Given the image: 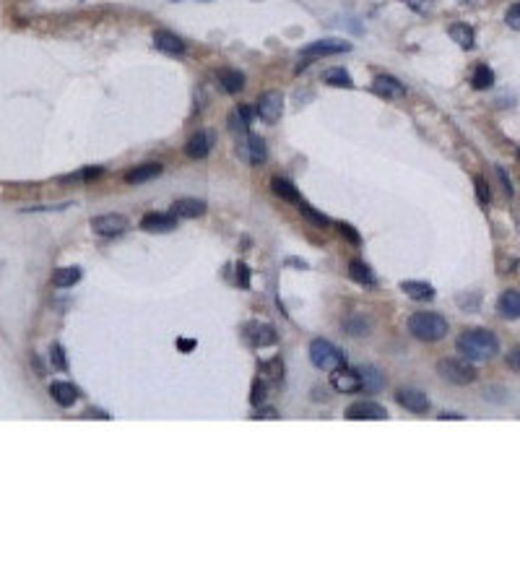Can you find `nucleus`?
Here are the masks:
<instances>
[{
    "mask_svg": "<svg viewBox=\"0 0 520 588\" xmlns=\"http://www.w3.org/2000/svg\"><path fill=\"white\" fill-rule=\"evenodd\" d=\"M219 83L224 86V92L227 94H239L245 89V76L239 74V71L224 68V71H219Z\"/></svg>",
    "mask_w": 520,
    "mask_h": 588,
    "instance_id": "b1692460",
    "label": "nucleus"
},
{
    "mask_svg": "<svg viewBox=\"0 0 520 588\" xmlns=\"http://www.w3.org/2000/svg\"><path fill=\"white\" fill-rule=\"evenodd\" d=\"M50 362H52V368L55 370H68V359H65V351L60 344H52V346H50Z\"/></svg>",
    "mask_w": 520,
    "mask_h": 588,
    "instance_id": "c756f323",
    "label": "nucleus"
},
{
    "mask_svg": "<svg viewBox=\"0 0 520 588\" xmlns=\"http://www.w3.org/2000/svg\"><path fill=\"white\" fill-rule=\"evenodd\" d=\"M242 157L250 162V164H263L268 159V148H265V141L260 136H247L245 146H242Z\"/></svg>",
    "mask_w": 520,
    "mask_h": 588,
    "instance_id": "f3484780",
    "label": "nucleus"
},
{
    "mask_svg": "<svg viewBox=\"0 0 520 588\" xmlns=\"http://www.w3.org/2000/svg\"><path fill=\"white\" fill-rule=\"evenodd\" d=\"M447 34H450V39H453V42H458V45L463 47V50H471V47H474L476 34H474V29L468 27V24H453V27L447 29Z\"/></svg>",
    "mask_w": 520,
    "mask_h": 588,
    "instance_id": "a878e982",
    "label": "nucleus"
},
{
    "mask_svg": "<svg viewBox=\"0 0 520 588\" xmlns=\"http://www.w3.org/2000/svg\"><path fill=\"white\" fill-rule=\"evenodd\" d=\"M265 393H268L265 383H263V380H255V383H253V396H250V404L260 406L265 401Z\"/></svg>",
    "mask_w": 520,
    "mask_h": 588,
    "instance_id": "2f4dec72",
    "label": "nucleus"
},
{
    "mask_svg": "<svg viewBox=\"0 0 520 588\" xmlns=\"http://www.w3.org/2000/svg\"><path fill=\"white\" fill-rule=\"evenodd\" d=\"M247 336H250V341L255 346H271V344H276V331L274 326H268V323H253V326H247Z\"/></svg>",
    "mask_w": 520,
    "mask_h": 588,
    "instance_id": "412c9836",
    "label": "nucleus"
},
{
    "mask_svg": "<svg viewBox=\"0 0 520 588\" xmlns=\"http://www.w3.org/2000/svg\"><path fill=\"white\" fill-rule=\"evenodd\" d=\"M372 89L383 99H403L406 97V86L393 76H377L372 81Z\"/></svg>",
    "mask_w": 520,
    "mask_h": 588,
    "instance_id": "f8f14e48",
    "label": "nucleus"
},
{
    "mask_svg": "<svg viewBox=\"0 0 520 588\" xmlns=\"http://www.w3.org/2000/svg\"><path fill=\"white\" fill-rule=\"evenodd\" d=\"M141 230L148 232V234H167V232L177 230V216L174 214H146L141 219Z\"/></svg>",
    "mask_w": 520,
    "mask_h": 588,
    "instance_id": "1a4fd4ad",
    "label": "nucleus"
},
{
    "mask_svg": "<svg viewBox=\"0 0 520 588\" xmlns=\"http://www.w3.org/2000/svg\"><path fill=\"white\" fill-rule=\"evenodd\" d=\"M330 386H333V391H338V393H354V391L362 388V377H359V372H354V370H349L346 365H344V368L333 370Z\"/></svg>",
    "mask_w": 520,
    "mask_h": 588,
    "instance_id": "9d476101",
    "label": "nucleus"
},
{
    "mask_svg": "<svg viewBox=\"0 0 520 588\" xmlns=\"http://www.w3.org/2000/svg\"><path fill=\"white\" fill-rule=\"evenodd\" d=\"M174 3H177V0H174Z\"/></svg>",
    "mask_w": 520,
    "mask_h": 588,
    "instance_id": "de8ad7c7",
    "label": "nucleus"
},
{
    "mask_svg": "<svg viewBox=\"0 0 520 588\" xmlns=\"http://www.w3.org/2000/svg\"><path fill=\"white\" fill-rule=\"evenodd\" d=\"M237 281L245 286V289L250 286V268H247L245 263H239V266H237Z\"/></svg>",
    "mask_w": 520,
    "mask_h": 588,
    "instance_id": "58836bf2",
    "label": "nucleus"
},
{
    "mask_svg": "<svg viewBox=\"0 0 520 588\" xmlns=\"http://www.w3.org/2000/svg\"><path fill=\"white\" fill-rule=\"evenodd\" d=\"M351 45L349 42H338V39H318V42H310V45L302 50V57L310 60V57H325V55H341V52H349Z\"/></svg>",
    "mask_w": 520,
    "mask_h": 588,
    "instance_id": "0eeeda50",
    "label": "nucleus"
},
{
    "mask_svg": "<svg viewBox=\"0 0 520 588\" xmlns=\"http://www.w3.org/2000/svg\"><path fill=\"white\" fill-rule=\"evenodd\" d=\"M83 416H86V419H94V416H97V419H110V416H107L104 412H86Z\"/></svg>",
    "mask_w": 520,
    "mask_h": 588,
    "instance_id": "37998d69",
    "label": "nucleus"
},
{
    "mask_svg": "<svg viewBox=\"0 0 520 588\" xmlns=\"http://www.w3.org/2000/svg\"><path fill=\"white\" fill-rule=\"evenodd\" d=\"M346 328L351 331V336H367V328H370V323H367L365 318H351V321L346 323Z\"/></svg>",
    "mask_w": 520,
    "mask_h": 588,
    "instance_id": "473e14b6",
    "label": "nucleus"
},
{
    "mask_svg": "<svg viewBox=\"0 0 520 588\" xmlns=\"http://www.w3.org/2000/svg\"><path fill=\"white\" fill-rule=\"evenodd\" d=\"M177 346H180L183 351H192V349H195V341H183V339H180V341H177Z\"/></svg>",
    "mask_w": 520,
    "mask_h": 588,
    "instance_id": "79ce46f5",
    "label": "nucleus"
},
{
    "mask_svg": "<svg viewBox=\"0 0 520 588\" xmlns=\"http://www.w3.org/2000/svg\"><path fill=\"white\" fill-rule=\"evenodd\" d=\"M154 47L164 55H185V42L167 29H159L154 34Z\"/></svg>",
    "mask_w": 520,
    "mask_h": 588,
    "instance_id": "4468645a",
    "label": "nucleus"
},
{
    "mask_svg": "<svg viewBox=\"0 0 520 588\" xmlns=\"http://www.w3.org/2000/svg\"><path fill=\"white\" fill-rule=\"evenodd\" d=\"M162 172H164V167L159 164V162H148V164L133 167L128 175H125V183H128V185L148 183V180H154V177H159Z\"/></svg>",
    "mask_w": 520,
    "mask_h": 588,
    "instance_id": "a211bd4d",
    "label": "nucleus"
},
{
    "mask_svg": "<svg viewBox=\"0 0 520 588\" xmlns=\"http://www.w3.org/2000/svg\"><path fill=\"white\" fill-rule=\"evenodd\" d=\"M406 6H411V8L416 10V13H427L429 10V0H403Z\"/></svg>",
    "mask_w": 520,
    "mask_h": 588,
    "instance_id": "ea45409f",
    "label": "nucleus"
},
{
    "mask_svg": "<svg viewBox=\"0 0 520 588\" xmlns=\"http://www.w3.org/2000/svg\"><path fill=\"white\" fill-rule=\"evenodd\" d=\"M456 346L468 362H486L500 351V341L486 328H471V331L461 333Z\"/></svg>",
    "mask_w": 520,
    "mask_h": 588,
    "instance_id": "f257e3e1",
    "label": "nucleus"
},
{
    "mask_svg": "<svg viewBox=\"0 0 520 588\" xmlns=\"http://www.w3.org/2000/svg\"><path fill=\"white\" fill-rule=\"evenodd\" d=\"M325 83L328 86H336V89H351L354 86V78L349 76V71H344V68H330V71H325Z\"/></svg>",
    "mask_w": 520,
    "mask_h": 588,
    "instance_id": "cd10ccee",
    "label": "nucleus"
},
{
    "mask_svg": "<svg viewBox=\"0 0 520 588\" xmlns=\"http://www.w3.org/2000/svg\"><path fill=\"white\" fill-rule=\"evenodd\" d=\"M401 292H406V297L416 300V302L435 300V286L427 284V281H401Z\"/></svg>",
    "mask_w": 520,
    "mask_h": 588,
    "instance_id": "aec40b11",
    "label": "nucleus"
},
{
    "mask_svg": "<svg viewBox=\"0 0 520 588\" xmlns=\"http://www.w3.org/2000/svg\"><path fill=\"white\" fill-rule=\"evenodd\" d=\"M437 372L447 383H456V386H468L476 380V370L474 365H468V359H440Z\"/></svg>",
    "mask_w": 520,
    "mask_h": 588,
    "instance_id": "20e7f679",
    "label": "nucleus"
},
{
    "mask_svg": "<svg viewBox=\"0 0 520 588\" xmlns=\"http://www.w3.org/2000/svg\"><path fill=\"white\" fill-rule=\"evenodd\" d=\"M211 148H213V136H211L209 130H198V133L185 144V154L190 159H206L211 154Z\"/></svg>",
    "mask_w": 520,
    "mask_h": 588,
    "instance_id": "ddd939ff",
    "label": "nucleus"
},
{
    "mask_svg": "<svg viewBox=\"0 0 520 588\" xmlns=\"http://www.w3.org/2000/svg\"><path fill=\"white\" fill-rule=\"evenodd\" d=\"M229 125H232V130H234V133H247V125H250V122H247L245 118H242V115H239V112H232V115H229Z\"/></svg>",
    "mask_w": 520,
    "mask_h": 588,
    "instance_id": "e433bc0d",
    "label": "nucleus"
},
{
    "mask_svg": "<svg viewBox=\"0 0 520 588\" xmlns=\"http://www.w3.org/2000/svg\"><path fill=\"white\" fill-rule=\"evenodd\" d=\"M255 112L265 120V122H276L283 112V97L279 92L260 94V99H258V104H255Z\"/></svg>",
    "mask_w": 520,
    "mask_h": 588,
    "instance_id": "6e6552de",
    "label": "nucleus"
},
{
    "mask_svg": "<svg viewBox=\"0 0 520 588\" xmlns=\"http://www.w3.org/2000/svg\"><path fill=\"white\" fill-rule=\"evenodd\" d=\"M471 83H474V89H479V92H484V89H489L494 83V71L489 68V65H476L474 68V76H471Z\"/></svg>",
    "mask_w": 520,
    "mask_h": 588,
    "instance_id": "c85d7f7f",
    "label": "nucleus"
},
{
    "mask_svg": "<svg viewBox=\"0 0 520 588\" xmlns=\"http://www.w3.org/2000/svg\"><path fill=\"white\" fill-rule=\"evenodd\" d=\"M507 365H510L512 370H518V372H520V349H515V351H510V354H507Z\"/></svg>",
    "mask_w": 520,
    "mask_h": 588,
    "instance_id": "a19ab883",
    "label": "nucleus"
},
{
    "mask_svg": "<svg viewBox=\"0 0 520 588\" xmlns=\"http://www.w3.org/2000/svg\"><path fill=\"white\" fill-rule=\"evenodd\" d=\"M99 175H101V167H86V169H81L78 175L65 177V183H68V180H86V183H89V180H97Z\"/></svg>",
    "mask_w": 520,
    "mask_h": 588,
    "instance_id": "72a5a7b5",
    "label": "nucleus"
},
{
    "mask_svg": "<svg viewBox=\"0 0 520 588\" xmlns=\"http://www.w3.org/2000/svg\"><path fill=\"white\" fill-rule=\"evenodd\" d=\"M346 419H351V422H362V419L383 422V419H388V412L377 401H356L346 409Z\"/></svg>",
    "mask_w": 520,
    "mask_h": 588,
    "instance_id": "423d86ee",
    "label": "nucleus"
},
{
    "mask_svg": "<svg viewBox=\"0 0 520 588\" xmlns=\"http://www.w3.org/2000/svg\"><path fill=\"white\" fill-rule=\"evenodd\" d=\"M440 419H463V416H461V414H442V416H440Z\"/></svg>",
    "mask_w": 520,
    "mask_h": 588,
    "instance_id": "a18cd8bd",
    "label": "nucleus"
},
{
    "mask_svg": "<svg viewBox=\"0 0 520 588\" xmlns=\"http://www.w3.org/2000/svg\"><path fill=\"white\" fill-rule=\"evenodd\" d=\"M172 214L177 219H198L206 214V203L198 198H177L172 203Z\"/></svg>",
    "mask_w": 520,
    "mask_h": 588,
    "instance_id": "dca6fc26",
    "label": "nucleus"
},
{
    "mask_svg": "<svg viewBox=\"0 0 520 588\" xmlns=\"http://www.w3.org/2000/svg\"><path fill=\"white\" fill-rule=\"evenodd\" d=\"M505 21H507V27H510V29L520 31V3H515V6H510V8H507V13H505Z\"/></svg>",
    "mask_w": 520,
    "mask_h": 588,
    "instance_id": "f704fd0d",
    "label": "nucleus"
},
{
    "mask_svg": "<svg viewBox=\"0 0 520 588\" xmlns=\"http://www.w3.org/2000/svg\"><path fill=\"white\" fill-rule=\"evenodd\" d=\"M409 331L419 341L435 344L447 336V321L437 313H414L409 318Z\"/></svg>",
    "mask_w": 520,
    "mask_h": 588,
    "instance_id": "f03ea898",
    "label": "nucleus"
},
{
    "mask_svg": "<svg viewBox=\"0 0 520 588\" xmlns=\"http://www.w3.org/2000/svg\"><path fill=\"white\" fill-rule=\"evenodd\" d=\"M338 232H341V237H346L349 242H351V245H359V242H362V237H359V232H356L354 227H351V224H344V221H341V224H338Z\"/></svg>",
    "mask_w": 520,
    "mask_h": 588,
    "instance_id": "c9c22d12",
    "label": "nucleus"
},
{
    "mask_svg": "<svg viewBox=\"0 0 520 588\" xmlns=\"http://www.w3.org/2000/svg\"><path fill=\"white\" fill-rule=\"evenodd\" d=\"M271 188H274V193L279 195V198H283V201H289V203H300L302 201L300 190H297L289 180H283V177H274V180H271Z\"/></svg>",
    "mask_w": 520,
    "mask_h": 588,
    "instance_id": "bb28decb",
    "label": "nucleus"
},
{
    "mask_svg": "<svg viewBox=\"0 0 520 588\" xmlns=\"http://www.w3.org/2000/svg\"><path fill=\"white\" fill-rule=\"evenodd\" d=\"M297 206H300V211L304 214V216H307V219L312 221V224H318V227H328V216H323V214H318L315 211V209H312V206H307V203H297Z\"/></svg>",
    "mask_w": 520,
    "mask_h": 588,
    "instance_id": "7c9ffc66",
    "label": "nucleus"
},
{
    "mask_svg": "<svg viewBox=\"0 0 520 588\" xmlns=\"http://www.w3.org/2000/svg\"><path fill=\"white\" fill-rule=\"evenodd\" d=\"M359 377H362V388H365L367 393H380V391L385 388V375L377 368H374V365H367V368H362Z\"/></svg>",
    "mask_w": 520,
    "mask_h": 588,
    "instance_id": "4be33fe9",
    "label": "nucleus"
},
{
    "mask_svg": "<svg viewBox=\"0 0 520 588\" xmlns=\"http://www.w3.org/2000/svg\"><path fill=\"white\" fill-rule=\"evenodd\" d=\"M310 362L318 370H325V372H333L336 368H344L346 365V354L341 349H336L330 341L325 339H315L310 344Z\"/></svg>",
    "mask_w": 520,
    "mask_h": 588,
    "instance_id": "7ed1b4c3",
    "label": "nucleus"
},
{
    "mask_svg": "<svg viewBox=\"0 0 520 588\" xmlns=\"http://www.w3.org/2000/svg\"><path fill=\"white\" fill-rule=\"evenodd\" d=\"M497 313L505 318V321H520V292L518 289H507L497 300Z\"/></svg>",
    "mask_w": 520,
    "mask_h": 588,
    "instance_id": "2eb2a0df",
    "label": "nucleus"
},
{
    "mask_svg": "<svg viewBox=\"0 0 520 588\" xmlns=\"http://www.w3.org/2000/svg\"><path fill=\"white\" fill-rule=\"evenodd\" d=\"M78 281H81V268L78 266H65L52 271V286H57V289H68Z\"/></svg>",
    "mask_w": 520,
    "mask_h": 588,
    "instance_id": "5701e85b",
    "label": "nucleus"
},
{
    "mask_svg": "<svg viewBox=\"0 0 520 588\" xmlns=\"http://www.w3.org/2000/svg\"><path fill=\"white\" fill-rule=\"evenodd\" d=\"M476 195H479V201H482V203L492 201V195H489V190H486V183H484L482 177H476Z\"/></svg>",
    "mask_w": 520,
    "mask_h": 588,
    "instance_id": "4c0bfd02",
    "label": "nucleus"
},
{
    "mask_svg": "<svg viewBox=\"0 0 520 588\" xmlns=\"http://www.w3.org/2000/svg\"><path fill=\"white\" fill-rule=\"evenodd\" d=\"M239 115H242V118L247 120V122H250V120H253V110H250V107H239Z\"/></svg>",
    "mask_w": 520,
    "mask_h": 588,
    "instance_id": "c03bdc74",
    "label": "nucleus"
},
{
    "mask_svg": "<svg viewBox=\"0 0 520 588\" xmlns=\"http://www.w3.org/2000/svg\"><path fill=\"white\" fill-rule=\"evenodd\" d=\"M92 230L99 237H120L122 232L128 230V219L122 214H101L92 219Z\"/></svg>",
    "mask_w": 520,
    "mask_h": 588,
    "instance_id": "39448f33",
    "label": "nucleus"
},
{
    "mask_svg": "<svg viewBox=\"0 0 520 588\" xmlns=\"http://www.w3.org/2000/svg\"><path fill=\"white\" fill-rule=\"evenodd\" d=\"M50 396H52V401H55L57 406H63V409H68V406H73L76 401H78V388L73 386V383H52L50 386Z\"/></svg>",
    "mask_w": 520,
    "mask_h": 588,
    "instance_id": "6ab92c4d",
    "label": "nucleus"
},
{
    "mask_svg": "<svg viewBox=\"0 0 520 588\" xmlns=\"http://www.w3.org/2000/svg\"><path fill=\"white\" fill-rule=\"evenodd\" d=\"M518 157H520V151H518Z\"/></svg>",
    "mask_w": 520,
    "mask_h": 588,
    "instance_id": "49530a36",
    "label": "nucleus"
},
{
    "mask_svg": "<svg viewBox=\"0 0 520 588\" xmlns=\"http://www.w3.org/2000/svg\"><path fill=\"white\" fill-rule=\"evenodd\" d=\"M349 276L354 279L356 284H362V286H374V284H377V279H374L372 268L367 266V263H362V260H351V263H349Z\"/></svg>",
    "mask_w": 520,
    "mask_h": 588,
    "instance_id": "393cba45",
    "label": "nucleus"
},
{
    "mask_svg": "<svg viewBox=\"0 0 520 588\" xmlns=\"http://www.w3.org/2000/svg\"><path fill=\"white\" fill-rule=\"evenodd\" d=\"M395 398H398V404L411 414H427L429 412L427 393H421V391H416V388H401Z\"/></svg>",
    "mask_w": 520,
    "mask_h": 588,
    "instance_id": "9b49d317",
    "label": "nucleus"
}]
</instances>
